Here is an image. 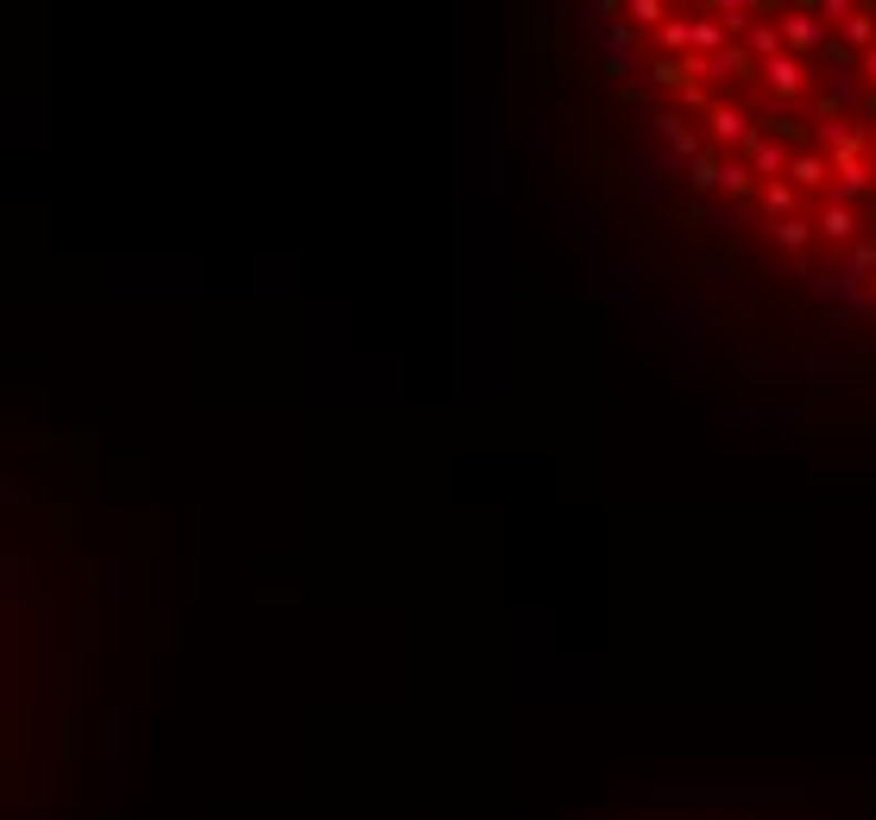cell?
I'll return each mask as SVG.
<instances>
[{
    "label": "cell",
    "mask_w": 876,
    "mask_h": 820,
    "mask_svg": "<svg viewBox=\"0 0 876 820\" xmlns=\"http://www.w3.org/2000/svg\"><path fill=\"white\" fill-rule=\"evenodd\" d=\"M776 20H782L789 57H808V51H820V45H826V32H820V13H813V7H782Z\"/></svg>",
    "instance_id": "obj_1"
},
{
    "label": "cell",
    "mask_w": 876,
    "mask_h": 820,
    "mask_svg": "<svg viewBox=\"0 0 876 820\" xmlns=\"http://www.w3.org/2000/svg\"><path fill=\"white\" fill-rule=\"evenodd\" d=\"M706 134H713V146H750V139H757V127H750L745 108L713 102V114H706Z\"/></svg>",
    "instance_id": "obj_2"
},
{
    "label": "cell",
    "mask_w": 876,
    "mask_h": 820,
    "mask_svg": "<svg viewBox=\"0 0 876 820\" xmlns=\"http://www.w3.org/2000/svg\"><path fill=\"white\" fill-rule=\"evenodd\" d=\"M763 83H769V95H776V102H801V95H808V64L782 51L776 64H763Z\"/></svg>",
    "instance_id": "obj_3"
},
{
    "label": "cell",
    "mask_w": 876,
    "mask_h": 820,
    "mask_svg": "<svg viewBox=\"0 0 876 820\" xmlns=\"http://www.w3.org/2000/svg\"><path fill=\"white\" fill-rule=\"evenodd\" d=\"M745 152H750V171H757V178H763V183L789 178V164H794V152H789V146H782V139H763V134L750 139Z\"/></svg>",
    "instance_id": "obj_4"
},
{
    "label": "cell",
    "mask_w": 876,
    "mask_h": 820,
    "mask_svg": "<svg viewBox=\"0 0 876 820\" xmlns=\"http://www.w3.org/2000/svg\"><path fill=\"white\" fill-rule=\"evenodd\" d=\"M813 227H820L833 246H857V209H852V202L833 196L826 209H820V222H813Z\"/></svg>",
    "instance_id": "obj_5"
},
{
    "label": "cell",
    "mask_w": 876,
    "mask_h": 820,
    "mask_svg": "<svg viewBox=\"0 0 876 820\" xmlns=\"http://www.w3.org/2000/svg\"><path fill=\"white\" fill-rule=\"evenodd\" d=\"M745 51H750V57H757V64H776V57L789 51V39H782V20H776V13H763V20L750 25Z\"/></svg>",
    "instance_id": "obj_6"
},
{
    "label": "cell",
    "mask_w": 876,
    "mask_h": 820,
    "mask_svg": "<svg viewBox=\"0 0 876 820\" xmlns=\"http://www.w3.org/2000/svg\"><path fill=\"white\" fill-rule=\"evenodd\" d=\"M789 183H794V190H826V183H833V158H826V152H794Z\"/></svg>",
    "instance_id": "obj_7"
},
{
    "label": "cell",
    "mask_w": 876,
    "mask_h": 820,
    "mask_svg": "<svg viewBox=\"0 0 876 820\" xmlns=\"http://www.w3.org/2000/svg\"><path fill=\"white\" fill-rule=\"evenodd\" d=\"M656 45H662V57H694V13H669Z\"/></svg>",
    "instance_id": "obj_8"
},
{
    "label": "cell",
    "mask_w": 876,
    "mask_h": 820,
    "mask_svg": "<svg viewBox=\"0 0 876 820\" xmlns=\"http://www.w3.org/2000/svg\"><path fill=\"white\" fill-rule=\"evenodd\" d=\"M757 202H763V209L776 215V222H794V215H801V190H794L789 178L763 183V190H757Z\"/></svg>",
    "instance_id": "obj_9"
},
{
    "label": "cell",
    "mask_w": 876,
    "mask_h": 820,
    "mask_svg": "<svg viewBox=\"0 0 876 820\" xmlns=\"http://www.w3.org/2000/svg\"><path fill=\"white\" fill-rule=\"evenodd\" d=\"M656 134L669 139V146H675L681 158H701V134H694V127H687L681 114H656Z\"/></svg>",
    "instance_id": "obj_10"
},
{
    "label": "cell",
    "mask_w": 876,
    "mask_h": 820,
    "mask_svg": "<svg viewBox=\"0 0 876 820\" xmlns=\"http://www.w3.org/2000/svg\"><path fill=\"white\" fill-rule=\"evenodd\" d=\"M719 190H725V196H757V190H763V178L750 171V158H725V178H719Z\"/></svg>",
    "instance_id": "obj_11"
},
{
    "label": "cell",
    "mask_w": 876,
    "mask_h": 820,
    "mask_svg": "<svg viewBox=\"0 0 876 820\" xmlns=\"http://www.w3.org/2000/svg\"><path fill=\"white\" fill-rule=\"evenodd\" d=\"M813 234H820V227H813L808 215H794V222H776V227H769V241L782 246V253H801V246H808Z\"/></svg>",
    "instance_id": "obj_12"
},
{
    "label": "cell",
    "mask_w": 876,
    "mask_h": 820,
    "mask_svg": "<svg viewBox=\"0 0 876 820\" xmlns=\"http://www.w3.org/2000/svg\"><path fill=\"white\" fill-rule=\"evenodd\" d=\"M838 32H845V39H852V45L864 51V57H870V51H876V7H857L852 20L838 25Z\"/></svg>",
    "instance_id": "obj_13"
},
{
    "label": "cell",
    "mask_w": 876,
    "mask_h": 820,
    "mask_svg": "<svg viewBox=\"0 0 876 820\" xmlns=\"http://www.w3.org/2000/svg\"><path fill=\"white\" fill-rule=\"evenodd\" d=\"M852 266H857V271H876V241H857V246H852Z\"/></svg>",
    "instance_id": "obj_14"
},
{
    "label": "cell",
    "mask_w": 876,
    "mask_h": 820,
    "mask_svg": "<svg viewBox=\"0 0 876 820\" xmlns=\"http://www.w3.org/2000/svg\"><path fill=\"white\" fill-rule=\"evenodd\" d=\"M864 83H870V89H876V51H870V57H864Z\"/></svg>",
    "instance_id": "obj_15"
},
{
    "label": "cell",
    "mask_w": 876,
    "mask_h": 820,
    "mask_svg": "<svg viewBox=\"0 0 876 820\" xmlns=\"http://www.w3.org/2000/svg\"><path fill=\"white\" fill-rule=\"evenodd\" d=\"M870 290H876V271H870Z\"/></svg>",
    "instance_id": "obj_16"
}]
</instances>
